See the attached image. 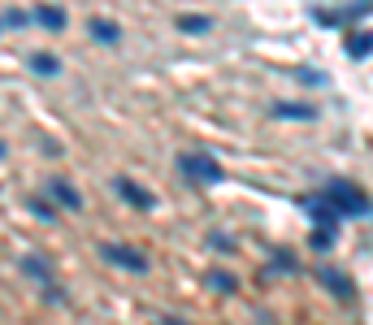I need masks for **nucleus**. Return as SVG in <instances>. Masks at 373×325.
Here are the masks:
<instances>
[{
	"label": "nucleus",
	"instance_id": "f257e3e1",
	"mask_svg": "<svg viewBox=\"0 0 373 325\" xmlns=\"http://www.w3.org/2000/svg\"><path fill=\"white\" fill-rule=\"evenodd\" d=\"M321 200H326L338 217H365V213H369L365 191L356 187V183H343V178H338V183H330L326 191H321Z\"/></svg>",
	"mask_w": 373,
	"mask_h": 325
},
{
	"label": "nucleus",
	"instance_id": "f03ea898",
	"mask_svg": "<svg viewBox=\"0 0 373 325\" xmlns=\"http://www.w3.org/2000/svg\"><path fill=\"white\" fill-rule=\"evenodd\" d=\"M100 256L109 260V265L131 269V273L148 269V252H143V248H126V243H100Z\"/></svg>",
	"mask_w": 373,
	"mask_h": 325
},
{
	"label": "nucleus",
	"instance_id": "7ed1b4c3",
	"mask_svg": "<svg viewBox=\"0 0 373 325\" xmlns=\"http://www.w3.org/2000/svg\"><path fill=\"white\" fill-rule=\"evenodd\" d=\"M178 174L183 178H191V183H217L221 178V169H217V160H208V156H200V152H191V156H178Z\"/></svg>",
	"mask_w": 373,
	"mask_h": 325
},
{
	"label": "nucleus",
	"instance_id": "20e7f679",
	"mask_svg": "<svg viewBox=\"0 0 373 325\" xmlns=\"http://www.w3.org/2000/svg\"><path fill=\"white\" fill-rule=\"evenodd\" d=\"M317 282L326 286V290H334V299H343V304L356 299V282L347 278V273H338V269H321V273H317Z\"/></svg>",
	"mask_w": 373,
	"mask_h": 325
},
{
	"label": "nucleus",
	"instance_id": "39448f33",
	"mask_svg": "<svg viewBox=\"0 0 373 325\" xmlns=\"http://www.w3.org/2000/svg\"><path fill=\"white\" fill-rule=\"evenodd\" d=\"M48 191H53V200H57L61 208H83V195H78L74 183H66V178H53V183H48Z\"/></svg>",
	"mask_w": 373,
	"mask_h": 325
},
{
	"label": "nucleus",
	"instance_id": "423d86ee",
	"mask_svg": "<svg viewBox=\"0 0 373 325\" xmlns=\"http://www.w3.org/2000/svg\"><path fill=\"white\" fill-rule=\"evenodd\" d=\"M118 191L126 195V204H135V208H152V191H143L139 183H131V178H118Z\"/></svg>",
	"mask_w": 373,
	"mask_h": 325
},
{
	"label": "nucleus",
	"instance_id": "0eeeda50",
	"mask_svg": "<svg viewBox=\"0 0 373 325\" xmlns=\"http://www.w3.org/2000/svg\"><path fill=\"white\" fill-rule=\"evenodd\" d=\"M22 273H30V278L44 282V286H53V265H48L44 256H22Z\"/></svg>",
	"mask_w": 373,
	"mask_h": 325
},
{
	"label": "nucleus",
	"instance_id": "6e6552de",
	"mask_svg": "<svg viewBox=\"0 0 373 325\" xmlns=\"http://www.w3.org/2000/svg\"><path fill=\"white\" fill-rule=\"evenodd\" d=\"M30 208H35V217H44V221H53V217H57V208H53V204H48V200H35V204H30Z\"/></svg>",
	"mask_w": 373,
	"mask_h": 325
},
{
	"label": "nucleus",
	"instance_id": "1a4fd4ad",
	"mask_svg": "<svg viewBox=\"0 0 373 325\" xmlns=\"http://www.w3.org/2000/svg\"><path fill=\"white\" fill-rule=\"evenodd\" d=\"M213 286L217 290H235V278H230V273H213Z\"/></svg>",
	"mask_w": 373,
	"mask_h": 325
},
{
	"label": "nucleus",
	"instance_id": "9d476101",
	"mask_svg": "<svg viewBox=\"0 0 373 325\" xmlns=\"http://www.w3.org/2000/svg\"><path fill=\"white\" fill-rule=\"evenodd\" d=\"M273 260H278V269H295V256L291 252H273Z\"/></svg>",
	"mask_w": 373,
	"mask_h": 325
},
{
	"label": "nucleus",
	"instance_id": "9b49d317",
	"mask_svg": "<svg viewBox=\"0 0 373 325\" xmlns=\"http://www.w3.org/2000/svg\"><path fill=\"white\" fill-rule=\"evenodd\" d=\"M91 30H95V39H118V30H109V26H104V22H95V26H91Z\"/></svg>",
	"mask_w": 373,
	"mask_h": 325
},
{
	"label": "nucleus",
	"instance_id": "f8f14e48",
	"mask_svg": "<svg viewBox=\"0 0 373 325\" xmlns=\"http://www.w3.org/2000/svg\"><path fill=\"white\" fill-rule=\"evenodd\" d=\"M161 325H191V321H183V317H161Z\"/></svg>",
	"mask_w": 373,
	"mask_h": 325
},
{
	"label": "nucleus",
	"instance_id": "ddd939ff",
	"mask_svg": "<svg viewBox=\"0 0 373 325\" xmlns=\"http://www.w3.org/2000/svg\"><path fill=\"white\" fill-rule=\"evenodd\" d=\"M0 156H5V143H0Z\"/></svg>",
	"mask_w": 373,
	"mask_h": 325
}]
</instances>
